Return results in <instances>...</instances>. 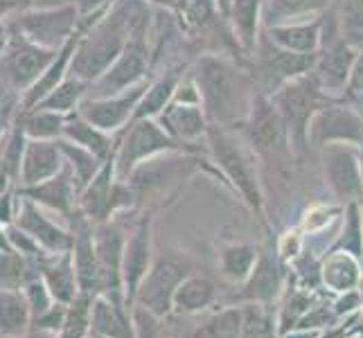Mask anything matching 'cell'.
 I'll use <instances>...</instances> for the list:
<instances>
[{"instance_id":"obj_1","label":"cell","mask_w":363,"mask_h":338,"mask_svg":"<svg viewBox=\"0 0 363 338\" xmlns=\"http://www.w3.org/2000/svg\"><path fill=\"white\" fill-rule=\"evenodd\" d=\"M210 124L240 129L259 93L250 70L223 55H203L190 66Z\"/></svg>"},{"instance_id":"obj_2","label":"cell","mask_w":363,"mask_h":338,"mask_svg":"<svg viewBox=\"0 0 363 338\" xmlns=\"http://www.w3.org/2000/svg\"><path fill=\"white\" fill-rule=\"evenodd\" d=\"M199 174H210L221 181V174L212 165V160L203 158V152H165L140 162L127 179L135 194L138 210L160 212L179 201L185 187ZM223 183V181H221Z\"/></svg>"},{"instance_id":"obj_3","label":"cell","mask_w":363,"mask_h":338,"mask_svg":"<svg viewBox=\"0 0 363 338\" xmlns=\"http://www.w3.org/2000/svg\"><path fill=\"white\" fill-rule=\"evenodd\" d=\"M206 154L221 174L223 185L230 187L262 228L271 232L262 167L255 152L246 145L242 133L237 129L210 124L206 133Z\"/></svg>"},{"instance_id":"obj_4","label":"cell","mask_w":363,"mask_h":338,"mask_svg":"<svg viewBox=\"0 0 363 338\" xmlns=\"http://www.w3.org/2000/svg\"><path fill=\"white\" fill-rule=\"evenodd\" d=\"M149 16L143 0H116L106 14L84 32L72 59L70 74L84 81H97L113 66V61L127 47L133 30Z\"/></svg>"},{"instance_id":"obj_5","label":"cell","mask_w":363,"mask_h":338,"mask_svg":"<svg viewBox=\"0 0 363 338\" xmlns=\"http://www.w3.org/2000/svg\"><path fill=\"white\" fill-rule=\"evenodd\" d=\"M271 99L284 122L286 133H289L294 154L305 152L309 147L307 131H309L311 118H314L325 104L336 102V99L328 97L320 91V86L311 77V72L305 74V77H298L289 84H284L282 89H278L271 95Z\"/></svg>"},{"instance_id":"obj_6","label":"cell","mask_w":363,"mask_h":338,"mask_svg":"<svg viewBox=\"0 0 363 338\" xmlns=\"http://www.w3.org/2000/svg\"><path fill=\"white\" fill-rule=\"evenodd\" d=\"M194 273V261L183 250H156L154 264L145 275L143 284L138 286V293L133 305H140L149 311H154L156 316L169 318L174 293L181 286V282L187 275Z\"/></svg>"},{"instance_id":"obj_7","label":"cell","mask_w":363,"mask_h":338,"mask_svg":"<svg viewBox=\"0 0 363 338\" xmlns=\"http://www.w3.org/2000/svg\"><path fill=\"white\" fill-rule=\"evenodd\" d=\"M154 66V52L149 47V16L133 30L127 47L122 50V55L113 61L102 77L91 84L89 97H104L116 95L122 91H129L133 86L145 84Z\"/></svg>"},{"instance_id":"obj_8","label":"cell","mask_w":363,"mask_h":338,"mask_svg":"<svg viewBox=\"0 0 363 338\" xmlns=\"http://www.w3.org/2000/svg\"><path fill=\"white\" fill-rule=\"evenodd\" d=\"M57 50L32 43L14 28L11 39L0 52V93L23 99L32 86L41 79Z\"/></svg>"},{"instance_id":"obj_9","label":"cell","mask_w":363,"mask_h":338,"mask_svg":"<svg viewBox=\"0 0 363 338\" xmlns=\"http://www.w3.org/2000/svg\"><path fill=\"white\" fill-rule=\"evenodd\" d=\"M118 135L116 147V174L118 179H127L129 174L140 165V162L154 158L165 152H190L181 142L160 127L156 118H135L127 129H122Z\"/></svg>"},{"instance_id":"obj_10","label":"cell","mask_w":363,"mask_h":338,"mask_svg":"<svg viewBox=\"0 0 363 338\" xmlns=\"http://www.w3.org/2000/svg\"><path fill=\"white\" fill-rule=\"evenodd\" d=\"M316 55H300V52H291V50H284L280 45L271 43L264 36V32H262L255 52L250 55L255 61L253 77H255L259 93L271 97L275 91L282 89L284 84L309 74L314 70Z\"/></svg>"},{"instance_id":"obj_11","label":"cell","mask_w":363,"mask_h":338,"mask_svg":"<svg viewBox=\"0 0 363 338\" xmlns=\"http://www.w3.org/2000/svg\"><path fill=\"white\" fill-rule=\"evenodd\" d=\"M79 11L74 3L55 7H28L14 14V28L32 43L59 50L79 28Z\"/></svg>"},{"instance_id":"obj_12","label":"cell","mask_w":363,"mask_h":338,"mask_svg":"<svg viewBox=\"0 0 363 338\" xmlns=\"http://www.w3.org/2000/svg\"><path fill=\"white\" fill-rule=\"evenodd\" d=\"M323 181L334 198L343 208L350 203H363V176L359 165L357 145H328L318 149Z\"/></svg>"},{"instance_id":"obj_13","label":"cell","mask_w":363,"mask_h":338,"mask_svg":"<svg viewBox=\"0 0 363 338\" xmlns=\"http://www.w3.org/2000/svg\"><path fill=\"white\" fill-rule=\"evenodd\" d=\"M154 212L138 210V217L127 228V242H124V255H122V280H124V293L127 303L133 305L138 286L143 284L145 275L149 273L156 257V244H154Z\"/></svg>"},{"instance_id":"obj_14","label":"cell","mask_w":363,"mask_h":338,"mask_svg":"<svg viewBox=\"0 0 363 338\" xmlns=\"http://www.w3.org/2000/svg\"><path fill=\"white\" fill-rule=\"evenodd\" d=\"M289 284V264L280 259L278 250L267 248L244 284L237 286L230 305H264L275 307Z\"/></svg>"},{"instance_id":"obj_15","label":"cell","mask_w":363,"mask_h":338,"mask_svg":"<svg viewBox=\"0 0 363 338\" xmlns=\"http://www.w3.org/2000/svg\"><path fill=\"white\" fill-rule=\"evenodd\" d=\"M124 217H116L111 221L93 225L95 232V250L99 261V280H102V293L116 303H127L124 293V280H122V255H124V242H127V228L122 223Z\"/></svg>"},{"instance_id":"obj_16","label":"cell","mask_w":363,"mask_h":338,"mask_svg":"<svg viewBox=\"0 0 363 338\" xmlns=\"http://www.w3.org/2000/svg\"><path fill=\"white\" fill-rule=\"evenodd\" d=\"M309 147L323 149L328 145H363V113L352 104L336 102L325 104L309 122Z\"/></svg>"},{"instance_id":"obj_17","label":"cell","mask_w":363,"mask_h":338,"mask_svg":"<svg viewBox=\"0 0 363 338\" xmlns=\"http://www.w3.org/2000/svg\"><path fill=\"white\" fill-rule=\"evenodd\" d=\"M149 79L140 86H133L129 91H122L116 95H104V97H86L84 104L79 106V116L86 118L91 124L99 127L102 131L116 135L122 129H127L135 118V111L140 99L147 91Z\"/></svg>"},{"instance_id":"obj_18","label":"cell","mask_w":363,"mask_h":338,"mask_svg":"<svg viewBox=\"0 0 363 338\" xmlns=\"http://www.w3.org/2000/svg\"><path fill=\"white\" fill-rule=\"evenodd\" d=\"M70 230H72V264L77 271L79 289L84 293L99 295L102 293V280H99V261H97V250H95V232L93 223L86 219L79 210H74L66 219Z\"/></svg>"},{"instance_id":"obj_19","label":"cell","mask_w":363,"mask_h":338,"mask_svg":"<svg viewBox=\"0 0 363 338\" xmlns=\"http://www.w3.org/2000/svg\"><path fill=\"white\" fill-rule=\"evenodd\" d=\"M21 194V192H18ZM16 225L25 232H30L45 253H68L72 248V230L70 225H64L52 219V212L43 210L30 198L21 196V210L16 217Z\"/></svg>"},{"instance_id":"obj_20","label":"cell","mask_w":363,"mask_h":338,"mask_svg":"<svg viewBox=\"0 0 363 338\" xmlns=\"http://www.w3.org/2000/svg\"><path fill=\"white\" fill-rule=\"evenodd\" d=\"M156 120L185 149H190V152H206V133L210 127V120L201 104L172 102Z\"/></svg>"},{"instance_id":"obj_21","label":"cell","mask_w":363,"mask_h":338,"mask_svg":"<svg viewBox=\"0 0 363 338\" xmlns=\"http://www.w3.org/2000/svg\"><path fill=\"white\" fill-rule=\"evenodd\" d=\"M18 192H21V196L30 198V201H34L36 205H41L43 210L64 217V219H68L79 205V185L66 165L59 174H55L52 179L41 181L36 185L18 187Z\"/></svg>"},{"instance_id":"obj_22","label":"cell","mask_w":363,"mask_h":338,"mask_svg":"<svg viewBox=\"0 0 363 338\" xmlns=\"http://www.w3.org/2000/svg\"><path fill=\"white\" fill-rule=\"evenodd\" d=\"M64 154H61L59 140H30L25 145L23 160H21V174H18V187L36 185L41 181L52 179L55 174L64 169Z\"/></svg>"},{"instance_id":"obj_23","label":"cell","mask_w":363,"mask_h":338,"mask_svg":"<svg viewBox=\"0 0 363 338\" xmlns=\"http://www.w3.org/2000/svg\"><path fill=\"white\" fill-rule=\"evenodd\" d=\"M116 181H118V174H116V156H113V158H108L104 162V167L99 169L97 176L79 192V205H77V210L93 225L113 219L111 201H113Z\"/></svg>"},{"instance_id":"obj_24","label":"cell","mask_w":363,"mask_h":338,"mask_svg":"<svg viewBox=\"0 0 363 338\" xmlns=\"http://www.w3.org/2000/svg\"><path fill=\"white\" fill-rule=\"evenodd\" d=\"M262 32L271 43L284 50L300 55H316L323 43V16L271 25V28H264Z\"/></svg>"},{"instance_id":"obj_25","label":"cell","mask_w":363,"mask_h":338,"mask_svg":"<svg viewBox=\"0 0 363 338\" xmlns=\"http://www.w3.org/2000/svg\"><path fill=\"white\" fill-rule=\"evenodd\" d=\"M91 336L95 338H135L133 305L116 303L104 295L93 300Z\"/></svg>"},{"instance_id":"obj_26","label":"cell","mask_w":363,"mask_h":338,"mask_svg":"<svg viewBox=\"0 0 363 338\" xmlns=\"http://www.w3.org/2000/svg\"><path fill=\"white\" fill-rule=\"evenodd\" d=\"M262 9H264V0H230L226 21L230 25L235 43L240 45V50L248 57L255 52L262 30H264Z\"/></svg>"},{"instance_id":"obj_27","label":"cell","mask_w":363,"mask_h":338,"mask_svg":"<svg viewBox=\"0 0 363 338\" xmlns=\"http://www.w3.org/2000/svg\"><path fill=\"white\" fill-rule=\"evenodd\" d=\"M363 261L343 250H332L320 259V282L328 295H339L350 289H359Z\"/></svg>"},{"instance_id":"obj_28","label":"cell","mask_w":363,"mask_h":338,"mask_svg":"<svg viewBox=\"0 0 363 338\" xmlns=\"http://www.w3.org/2000/svg\"><path fill=\"white\" fill-rule=\"evenodd\" d=\"M39 271H41V278L48 284V289H50V293L55 295L57 303L70 305L72 300L82 293L70 250H68V253H55V255L45 253L41 257Z\"/></svg>"},{"instance_id":"obj_29","label":"cell","mask_w":363,"mask_h":338,"mask_svg":"<svg viewBox=\"0 0 363 338\" xmlns=\"http://www.w3.org/2000/svg\"><path fill=\"white\" fill-rule=\"evenodd\" d=\"M219 300V289L208 275L192 273L181 282V286L174 293L172 314L174 316H199L215 307Z\"/></svg>"},{"instance_id":"obj_30","label":"cell","mask_w":363,"mask_h":338,"mask_svg":"<svg viewBox=\"0 0 363 338\" xmlns=\"http://www.w3.org/2000/svg\"><path fill=\"white\" fill-rule=\"evenodd\" d=\"M187 70H190L187 64H174L167 70L158 72V77L149 79L147 91L140 99V104H138L135 118H158L160 113L172 104L174 93H177L179 84L183 81Z\"/></svg>"},{"instance_id":"obj_31","label":"cell","mask_w":363,"mask_h":338,"mask_svg":"<svg viewBox=\"0 0 363 338\" xmlns=\"http://www.w3.org/2000/svg\"><path fill=\"white\" fill-rule=\"evenodd\" d=\"M262 248L250 242H221L217 246V269L228 284L240 286L253 273Z\"/></svg>"},{"instance_id":"obj_32","label":"cell","mask_w":363,"mask_h":338,"mask_svg":"<svg viewBox=\"0 0 363 338\" xmlns=\"http://www.w3.org/2000/svg\"><path fill=\"white\" fill-rule=\"evenodd\" d=\"M64 140L89 149V152H93L102 160L113 158L116 156V147H118V135H111V133L102 131L99 127H95V124H91L86 118H82L79 113H72V116L66 118Z\"/></svg>"},{"instance_id":"obj_33","label":"cell","mask_w":363,"mask_h":338,"mask_svg":"<svg viewBox=\"0 0 363 338\" xmlns=\"http://www.w3.org/2000/svg\"><path fill=\"white\" fill-rule=\"evenodd\" d=\"M325 295L320 291H311V289H305V286H300L289 273V284H286V289L282 293V298L278 300V307H275V320H278V332L280 336L291 332L296 325L300 322L307 311L316 305V300Z\"/></svg>"},{"instance_id":"obj_34","label":"cell","mask_w":363,"mask_h":338,"mask_svg":"<svg viewBox=\"0 0 363 338\" xmlns=\"http://www.w3.org/2000/svg\"><path fill=\"white\" fill-rule=\"evenodd\" d=\"M332 7V0H264L262 23L264 28L291 21L318 18Z\"/></svg>"},{"instance_id":"obj_35","label":"cell","mask_w":363,"mask_h":338,"mask_svg":"<svg viewBox=\"0 0 363 338\" xmlns=\"http://www.w3.org/2000/svg\"><path fill=\"white\" fill-rule=\"evenodd\" d=\"M32 332V311L23 291L0 289V336L28 338Z\"/></svg>"},{"instance_id":"obj_36","label":"cell","mask_w":363,"mask_h":338,"mask_svg":"<svg viewBox=\"0 0 363 338\" xmlns=\"http://www.w3.org/2000/svg\"><path fill=\"white\" fill-rule=\"evenodd\" d=\"M89 93H91L89 81L74 77V74H68V77L61 81L55 91H50L41 102L34 104V106L57 111V113H61V116H72V113L79 111V106L84 104V99L89 97Z\"/></svg>"},{"instance_id":"obj_37","label":"cell","mask_w":363,"mask_h":338,"mask_svg":"<svg viewBox=\"0 0 363 338\" xmlns=\"http://www.w3.org/2000/svg\"><path fill=\"white\" fill-rule=\"evenodd\" d=\"M66 118L68 116H61L57 111H48L41 106H21V122L25 135L30 140H61L64 137Z\"/></svg>"},{"instance_id":"obj_38","label":"cell","mask_w":363,"mask_h":338,"mask_svg":"<svg viewBox=\"0 0 363 338\" xmlns=\"http://www.w3.org/2000/svg\"><path fill=\"white\" fill-rule=\"evenodd\" d=\"M41 257H23L16 250L0 253V289L21 291L30 280L41 278Z\"/></svg>"},{"instance_id":"obj_39","label":"cell","mask_w":363,"mask_h":338,"mask_svg":"<svg viewBox=\"0 0 363 338\" xmlns=\"http://www.w3.org/2000/svg\"><path fill=\"white\" fill-rule=\"evenodd\" d=\"M59 147H61V154H64L66 167L70 169V174L74 176V181H77L79 192H82L84 187L97 176L99 169L104 167V162H106V160H102L99 156H95L93 152H89V149H84V147H79V145L64 140V137L59 140Z\"/></svg>"},{"instance_id":"obj_40","label":"cell","mask_w":363,"mask_h":338,"mask_svg":"<svg viewBox=\"0 0 363 338\" xmlns=\"http://www.w3.org/2000/svg\"><path fill=\"white\" fill-rule=\"evenodd\" d=\"M361 205L363 203L345 205L339 235H336V240L328 253H332V250H343V253H350L359 261H363V212H361Z\"/></svg>"},{"instance_id":"obj_41","label":"cell","mask_w":363,"mask_h":338,"mask_svg":"<svg viewBox=\"0 0 363 338\" xmlns=\"http://www.w3.org/2000/svg\"><path fill=\"white\" fill-rule=\"evenodd\" d=\"M244 332V307L242 305H226L217 309L201 327V338H242Z\"/></svg>"},{"instance_id":"obj_42","label":"cell","mask_w":363,"mask_h":338,"mask_svg":"<svg viewBox=\"0 0 363 338\" xmlns=\"http://www.w3.org/2000/svg\"><path fill=\"white\" fill-rule=\"evenodd\" d=\"M93 300L91 293H79L77 298L68 305V316L61 332L55 338H91V311H93Z\"/></svg>"},{"instance_id":"obj_43","label":"cell","mask_w":363,"mask_h":338,"mask_svg":"<svg viewBox=\"0 0 363 338\" xmlns=\"http://www.w3.org/2000/svg\"><path fill=\"white\" fill-rule=\"evenodd\" d=\"M244 307V332L242 338H280L275 307L242 305Z\"/></svg>"},{"instance_id":"obj_44","label":"cell","mask_w":363,"mask_h":338,"mask_svg":"<svg viewBox=\"0 0 363 338\" xmlns=\"http://www.w3.org/2000/svg\"><path fill=\"white\" fill-rule=\"evenodd\" d=\"M343 205L341 203H314L309 205L303 217H300V223L298 228L307 235H316V232H323L332 228L334 223H339L341 217H343Z\"/></svg>"},{"instance_id":"obj_45","label":"cell","mask_w":363,"mask_h":338,"mask_svg":"<svg viewBox=\"0 0 363 338\" xmlns=\"http://www.w3.org/2000/svg\"><path fill=\"white\" fill-rule=\"evenodd\" d=\"M341 318L336 316V311L332 307V295H320L316 300V305L311 307L307 314L300 318V322L296 325V327L300 329H316V332H323V329H330L334 327V325H339ZM294 327V329H296Z\"/></svg>"},{"instance_id":"obj_46","label":"cell","mask_w":363,"mask_h":338,"mask_svg":"<svg viewBox=\"0 0 363 338\" xmlns=\"http://www.w3.org/2000/svg\"><path fill=\"white\" fill-rule=\"evenodd\" d=\"M133 325L135 338H172L167 329V318L156 316L140 305H133Z\"/></svg>"},{"instance_id":"obj_47","label":"cell","mask_w":363,"mask_h":338,"mask_svg":"<svg viewBox=\"0 0 363 338\" xmlns=\"http://www.w3.org/2000/svg\"><path fill=\"white\" fill-rule=\"evenodd\" d=\"M21 291H23L25 300H28V305H30L32 320H34L36 316H41L45 309H50V307H52V305L57 303L55 295L50 293L48 284L43 282V278H34V280H30L28 284L23 286Z\"/></svg>"},{"instance_id":"obj_48","label":"cell","mask_w":363,"mask_h":338,"mask_svg":"<svg viewBox=\"0 0 363 338\" xmlns=\"http://www.w3.org/2000/svg\"><path fill=\"white\" fill-rule=\"evenodd\" d=\"M68 316V305L64 303H55L50 309H45L41 316H36L32 320V332H39V334H48V336H57L61 332ZM30 332V334H32Z\"/></svg>"},{"instance_id":"obj_49","label":"cell","mask_w":363,"mask_h":338,"mask_svg":"<svg viewBox=\"0 0 363 338\" xmlns=\"http://www.w3.org/2000/svg\"><path fill=\"white\" fill-rule=\"evenodd\" d=\"M275 250H278V255L284 264H291V261L305 250V232L300 230L298 225L296 228L284 230L278 237V242H275Z\"/></svg>"},{"instance_id":"obj_50","label":"cell","mask_w":363,"mask_h":338,"mask_svg":"<svg viewBox=\"0 0 363 338\" xmlns=\"http://www.w3.org/2000/svg\"><path fill=\"white\" fill-rule=\"evenodd\" d=\"M7 235H9V244L11 250H16L23 257H41L45 255V250L39 246V242L34 240L30 232H25L21 225H7Z\"/></svg>"},{"instance_id":"obj_51","label":"cell","mask_w":363,"mask_h":338,"mask_svg":"<svg viewBox=\"0 0 363 338\" xmlns=\"http://www.w3.org/2000/svg\"><path fill=\"white\" fill-rule=\"evenodd\" d=\"M332 307L336 311V316L341 320L352 318V316H363V298L359 289H350L345 293L332 295Z\"/></svg>"},{"instance_id":"obj_52","label":"cell","mask_w":363,"mask_h":338,"mask_svg":"<svg viewBox=\"0 0 363 338\" xmlns=\"http://www.w3.org/2000/svg\"><path fill=\"white\" fill-rule=\"evenodd\" d=\"M18 210H21L18 187H7V190L0 194V223L14 225L16 217H18Z\"/></svg>"},{"instance_id":"obj_53","label":"cell","mask_w":363,"mask_h":338,"mask_svg":"<svg viewBox=\"0 0 363 338\" xmlns=\"http://www.w3.org/2000/svg\"><path fill=\"white\" fill-rule=\"evenodd\" d=\"M14 14H18V3H16V0H0V21L11 18Z\"/></svg>"},{"instance_id":"obj_54","label":"cell","mask_w":363,"mask_h":338,"mask_svg":"<svg viewBox=\"0 0 363 338\" xmlns=\"http://www.w3.org/2000/svg\"><path fill=\"white\" fill-rule=\"evenodd\" d=\"M318 334L320 332H316V329H300V327H296L291 332L282 334L280 338H318Z\"/></svg>"},{"instance_id":"obj_55","label":"cell","mask_w":363,"mask_h":338,"mask_svg":"<svg viewBox=\"0 0 363 338\" xmlns=\"http://www.w3.org/2000/svg\"><path fill=\"white\" fill-rule=\"evenodd\" d=\"M7 250H11L9 235H7V225L0 223V253H7Z\"/></svg>"},{"instance_id":"obj_56","label":"cell","mask_w":363,"mask_h":338,"mask_svg":"<svg viewBox=\"0 0 363 338\" xmlns=\"http://www.w3.org/2000/svg\"><path fill=\"white\" fill-rule=\"evenodd\" d=\"M359 165H361V176H363V145H359Z\"/></svg>"},{"instance_id":"obj_57","label":"cell","mask_w":363,"mask_h":338,"mask_svg":"<svg viewBox=\"0 0 363 338\" xmlns=\"http://www.w3.org/2000/svg\"><path fill=\"white\" fill-rule=\"evenodd\" d=\"M359 291H361V298H363V275H361V282H359Z\"/></svg>"},{"instance_id":"obj_58","label":"cell","mask_w":363,"mask_h":338,"mask_svg":"<svg viewBox=\"0 0 363 338\" xmlns=\"http://www.w3.org/2000/svg\"><path fill=\"white\" fill-rule=\"evenodd\" d=\"M0 338H7V336H0Z\"/></svg>"},{"instance_id":"obj_59","label":"cell","mask_w":363,"mask_h":338,"mask_svg":"<svg viewBox=\"0 0 363 338\" xmlns=\"http://www.w3.org/2000/svg\"><path fill=\"white\" fill-rule=\"evenodd\" d=\"M361 212H363V205H361Z\"/></svg>"},{"instance_id":"obj_60","label":"cell","mask_w":363,"mask_h":338,"mask_svg":"<svg viewBox=\"0 0 363 338\" xmlns=\"http://www.w3.org/2000/svg\"><path fill=\"white\" fill-rule=\"evenodd\" d=\"M91 338H95V336H91Z\"/></svg>"}]
</instances>
